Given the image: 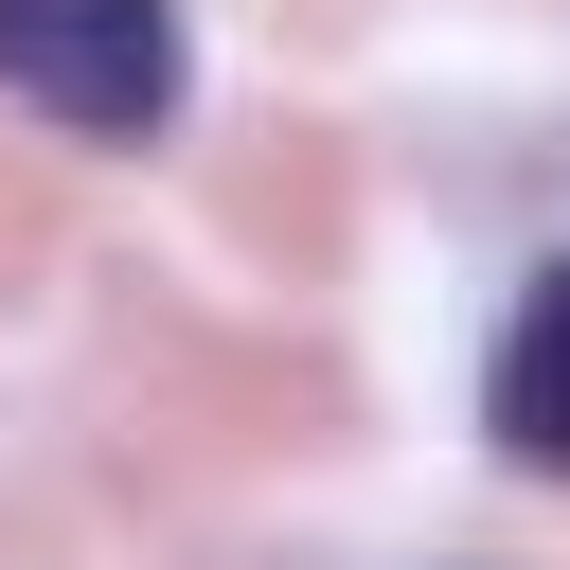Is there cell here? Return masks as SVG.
<instances>
[{
	"label": "cell",
	"mask_w": 570,
	"mask_h": 570,
	"mask_svg": "<svg viewBox=\"0 0 570 570\" xmlns=\"http://www.w3.org/2000/svg\"><path fill=\"white\" fill-rule=\"evenodd\" d=\"M0 89L71 142L178 125V0H0Z\"/></svg>",
	"instance_id": "1"
},
{
	"label": "cell",
	"mask_w": 570,
	"mask_h": 570,
	"mask_svg": "<svg viewBox=\"0 0 570 570\" xmlns=\"http://www.w3.org/2000/svg\"><path fill=\"white\" fill-rule=\"evenodd\" d=\"M481 428H499V463L570 481V249L517 285V321H499V356H481Z\"/></svg>",
	"instance_id": "2"
}]
</instances>
